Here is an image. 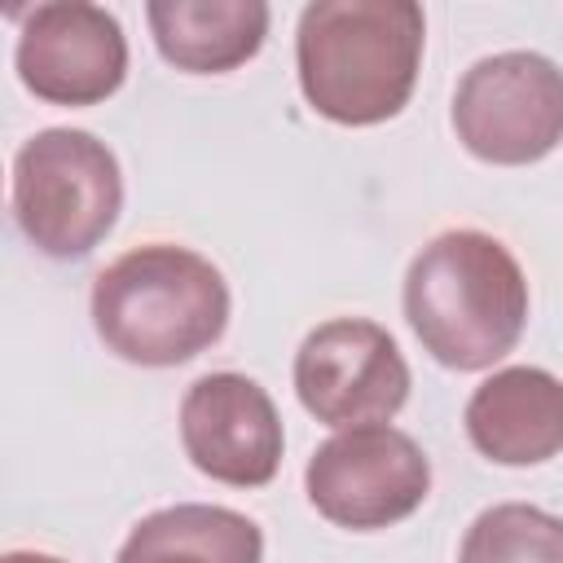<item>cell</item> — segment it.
<instances>
[{
  "instance_id": "30bf717a",
  "label": "cell",
  "mask_w": 563,
  "mask_h": 563,
  "mask_svg": "<svg viewBox=\"0 0 563 563\" xmlns=\"http://www.w3.org/2000/svg\"><path fill=\"white\" fill-rule=\"evenodd\" d=\"M466 435L497 466H541L563 453V378L541 365L493 369L466 400Z\"/></svg>"
},
{
  "instance_id": "7c38bea8",
  "label": "cell",
  "mask_w": 563,
  "mask_h": 563,
  "mask_svg": "<svg viewBox=\"0 0 563 563\" xmlns=\"http://www.w3.org/2000/svg\"><path fill=\"white\" fill-rule=\"evenodd\" d=\"M114 563H264V532L242 510L180 501L145 515Z\"/></svg>"
},
{
  "instance_id": "5bb4252c",
  "label": "cell",
  "mask_w": 563,
  "mask_h": 563,
  "mask_svg": "<svg viewBox=\"0 0 563 563\" xmlns=\"http://www.w3.org/2000/svg\"><path fill=\"white\" fill-rule=\"evenodd\" d=\"M0 563H66L57 554H44V550H9Z\"/></svg>"
},
{
  "instance_id": "6da1fadb",
  "label": "cell",
  "mask_w": 563,
  "mask_h": 563,
  "mask_svg": "<svg viewBox=\"0 0 563 563\" xmlns=\"http://www.w3.org/2000/svg\"><path fill=\"white\" fill-rule=\"evenodd\" d=\"M422 44L413 0H312L295 31L303 101L343 128L387 123L413 97Z\"/></svg>"
},
{
  "instance_id": "52a82bcc",
  "label": "cell",
  "mask_w": 563,
  "mask_h": 563,
  "mask_svg": "<svg viewBox=\"0 0 563 563\" xmlns=\"http://www.w3.org/2000/svg\"><path fill=\"white\" fill-rule=\"evenodd\" d=\"M295 396L334 431L387 422L409 400V365L378 321L334 317L299 343Z\"/></svg>"
},
{
  "instance_id": "8fae6325",
  "label": "cell",
  "mask_w": 563,
  "mask_h": 563,
  "mask_svg": "<svg viewBox=\"0 0 563 563\" xmlns=\"http://www.w3.org/2000/svg\"><path fill=\"white\" fill-rule=\"evenodd\" d=\"M145 22L163 62L189 75H224L264 48L268 4L264 0H150Z\"/></svg>"
},
{
  "instance_id": "5b68a950",
  "label": "cell",
  "mask_w": 563,
  "mask_h": 563,
  "mask_svg": "<svg viewBox=\"0 0 563 563\" xmlns=\"http://www.w3.org/2000/svg\"><path fill=\"white\" fill-rule=\"evenodd\" d=\"M303 493L321 519L378 532L409 519L431 493V462L409 431L387 422L334 431L303 466Z\"/></svg>"
},
{
  "instance_id": "277c9868",
  "label": "cell",
  "mask_w": 563,
  "mask_h": 563,
  "mask_svg": "<svg viewBox=\"0 0 563 563\" xmlns=\"http://www.w3.org/2000/svg\"><path fill=\"white\" fill-rule=\"evenodd\" d=\"M13 220L48 260H84L123 211V172L84 128H44L13 154Z\"/></svg>"
},
{
  "instance_id": "7a4b0ae2",
  "label": "cell",
  "mask_w": 563,
  "mask_h": 563,
  "mask_svg": "<svg viewBox=\"0 0 563 563\" xmlns=\"http://www.w3.org/2000/svg\"><path fill=\"white\" fill-rule=\"evenodd\" d=\"M405 321L440 365L488 369L523 339L528 277L493 233L444 229L409 260Z\"/></svg>"
},
{
  "instance_id": "3957f363",
  "label": "cell",
  "mask_w": 563,
  "mask_h": 563,
  "mask_svg": "<svg viewBox=\"0 0 563 563\" xmlns=\"http://www.w3.org/2000/svg\"><path fill=\"white\" fill-rule=\"evenodd\" d=\"M97 339L128 365L172 369L207 352L229 325L224 273L176 242H145L92 282Z\"/></svg>"
},
{
  "instance_id": "ba28073f",
  "label": "cell",
  "mask_w": 563,
  "mask_h": 563,
  "mask_svg": "<svg viewBox=\"0 0 563 563\" xmlns=\"http://www.w3.org/2000/svg\"><path fill=\"white\" fill-rule=\"evenodd\" d=\"M13 66L22 88L48 106H97L128 79V35L101 4L48 0L22 18Z\"/></svg>"
},
{
  "instance_id": "9c48e42d",
  "label": "cell",
  "mask_w": 563,
  "mask_h": 563,
  "mask_svg": "<svg viewBox=\"0 0 563 563\" xmlns=\"http://www.w3.org/2000/svg\"><path fill=\"white\" fill-rule=\"evenodd\" d=\"M185 457L216 484L264 488L282 466V418L273 396L233 369L202 374L180 400Z\"/></svg>"
},
{
  "instance_id": "8992f818",
  "label": "cell",
  "mask_w": 563,
  "mask_h": 563,
  "mask_svg": "<svg viewBox=\"0 0 563 563\" xmlns=\"http://www.w3.org/2000/svg\"><path fill=\"white\" fill-rule=\"evenodd\" d=\"M453 132L479 163L545 158L563 141V70L528 48L479 57L453 88Z\"/></svg>"
},
{
  "instance_id": "4fadbf2b",
  "label": "cell",
  "mask_w": 563,
  "mask_h": 563,
  "mask_svg": "<svg viewBox=\"0 0 563 563\" xmlns=\"http://www.w3.org/2000/svg\"><path fill=\"white\" fill-rule=\"evenodd\" d=\"M457 563H563V519L528 501L488 506L471 519Z\"/></svg>"
}]
</instances>
